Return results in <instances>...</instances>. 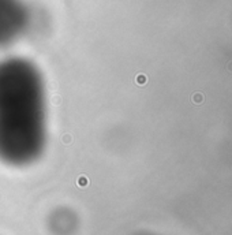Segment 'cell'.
<instances>
[{
  "instance_id": "6da1fadb",
  "label": "cell",
  "mask_w": 232,
  "mask_h": 235,
  "mask_svg": "<svg viewBox=\"0 0 232 235\" xmlns=\"http://www.w3.org/2000/svg\"><path fill=\"white\" fill-rule=\"evenodd\" d=\"M47 143L45 84L23 58L0 60V161L25 167L43 155Z\"/></svg>"
},
{
  "instance_id": "7a4b0ae2",
  "label": "cell",
  "mask_w": 232,
  "mask_h": 235,
  "mask_svg": "<svg viewBox=\"0 0 232 235\" xmlns=\"http://www.w3.org/2000/svg\"><path fill=\"white\" fill-rule=\"evenodd\" d=\"M29 25V10L23 0H0V48L14 44Z\"/></svg>"
},
{
  "instance_id": "3957f363",
  "label": "cell",
  "mask_w": 232,
  "mask_h": 235,
  "mask_svg": "<svg viewBox=\"0 0 232 235\" xmlns=\"http://www.w3.org/2000/svg\"><path fill=\"white\" fill-rule=\"evenodd\" d=\"M193 100L195 101V103H202V101H204V96L199 94V93H197V94H194Z\"/></svg>"
},
{
  "instance_id": "277c9868",
  "label": "cell",
  "mask_w": 232,
  "mask_h": 235,
  "mask_svg": "<svg viewBox=\"0 0 232 235\" xmlns=\"http://www.w3.org/2000/svg\"><path fill=\"white\" fill-rule=\"evenodd\" d=\"M227 70H228V71H231V72H232V62H229V63L227 64Z\"/></svg>"
}]
</instances>
